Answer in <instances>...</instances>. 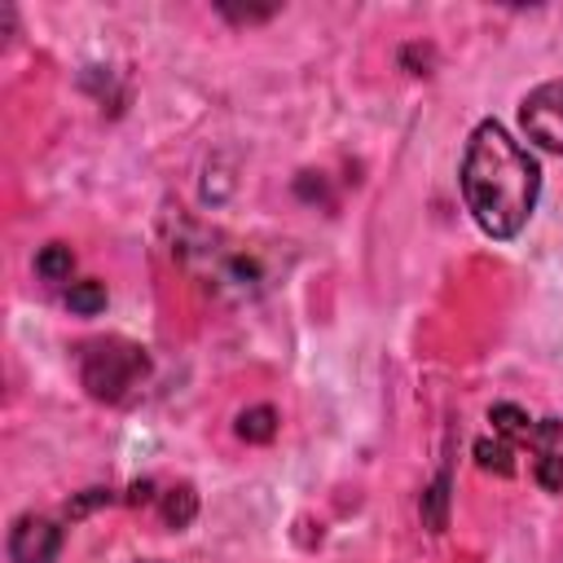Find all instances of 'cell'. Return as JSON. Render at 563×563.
Segmentation results:
<instances>
[{
	"mask_svg": "<svg viewBox=\"0 0 563 563\" xmlns=\"http://www.w3.org/2000/svg\"><path fill=\"white\" fill-rule=\"evenodd\" d=\"M457 185L471 220L488 238H515L541 198V167L497 119H484L466 141Z\"/></svg>",
	"mask_w": 563,
	"mask_h": 563,
	"instance_id": "obj_1",
	"label": "cell"
},
{
	"mask_svg": "<svg viewBox=\"0 0 563 563\" xmlns=\"http://www.w3.org/2000/svg\"><path fill=\"white\" fill-rule=\"evenodd\" d=\"M145 374H150V356L128 339H97L79 352V383L88 387V396H97L106 405H114L132 387H141Z\"/></svg>",
	"mask_w": 563,
	"mask_h": 563,
	"instance_id": "obj_2",
	"label": "cell"
},
{
	"mask_svg": "<svg viewBox=\"0 0 563 563\" xmlns=\"http://www.w3.org/2000/svg\"><path fill=\"white\" fill-rule=\"evenodd\" d=\"M519 123L523 136L550 154H563V79H550L541 88H532L519 106Z\"/></svg>",
	"mask_w": 563,
	"mask_h": 563,
	"instance_id": "obj_3",
	"label": "cell"
},
{
	"mask_svg": "<svg viewBox=\"0 0 563 563\" xmlns=\"http://www.w3.org/2000/svg\"><path fill=\"white\" fill-rule=\"evenodd\" d=\"M62 550V528L44 515H18L9 528V559L13 563H53Z\"/></svg>",
	"mask_w": 563,
	"mask_h": 563,
	"instance_id": "obj_4",
	"label": "cell"
},
{
	"mask_svg": "<svg viewBox=\"0 0 563 563\" xmlns=\"http://www.w3.org/2000/svg\"><path fill=\"white\" fill-rule=\"evenodd\" d=\"M488 422H493V431H497L501 440H510L515 449H519V444H532L537 422H532L519 405H493V409H488Z\"/></svg>",
	"mask_w": 563,
	"mask_h": 563,
	"instance_id": "obj_5",
	"label": "cell"
},
{
	"mask_svg": "<svg viewBox=\"0 0 563 563\" xmlns=\"http://www.w3.org/2000/svg\"><path fill=\"white\" fill-rule=\"evenodd\" d=\"M70 268H75V255H70V246H62V242H48V246L35 255V273H40L44 282H66Z\"/></svg>",
	"mask_w": 563,
	"mask_h": 563,
	"instance_id": "obj_6",
	"label": "cell"
},
{
	"mask_svg": "<svg viewBox=\"0 0 563 563\" xmlns=\"http://www.w3.org/2000/svg\"><path fill=\"white\" fill-rule=\"evenodd\" d=\"M475 462L484 466V471H493V475H510L515 471V444L510 440H479L475 444Z\"/></svg>",
	"mask_w": 563,
	"mask_h": 563,
	"instance_id": "obj_7",
	"label": "cell"
},
{
	"mask_svg": "<svg viewBox=\"0 0 563 563\" xmlns=\"http://www.w3.org/2000/svg\"><path fill=\"white\" fill-rule=\"evenodd\" d=\"M273 431H277V413H273L268 405H255V409H246V413L238 418V435L251 440V444L273 440Z\"/></svg>",
	"mask_w": 563,
	"mask_h": 563,
	"instance_id": "obj_8",
	"label": "cell"
},
{
	"mask_svg": "<svg viewBox=\"0 0 563 563\" xmlns=\"http://www.w3.org/2000/svg\"><path fill=\"white\" fill-rule=\"evenodd\" d=\"M66 303H70V312H79V317H97V312L106 308V286H101V282H70Z\"/></svg>",
	"mask_w": 563,
	"mask_h": 563,
	"instance_id": "obj_9",
	"label": "cell"
},
{
	"mask_svg": "<svg viewBox=\"0 0 563 563\" xmlns=\"http://www.w3.org/2000/svg\"><path fill=\"white\" fill-rule=\"evenodd\" d=\"M198 515V497H194V488H172V493H163V519H167V528H185L189 519Z\"/></svg>",
	"mask_w": 563,
	"mask_h": 563,
	"instance_id": "obj_10",
	"label": "cell"
},
{
	"mask_svg": "<svg viewBox=\"0 0 563 563\" xmlns=\"http://www.w3.org/2000/svg\"><path fill=\"white\" fill-rule=\"evenodd\" d=\"M532 475L545 493H563V453L559 449H537V462H532Z\"/></svg>",
	"mask_w": 563,
	"mask_h": 563,
	"instance_id": "obj_11",
	"label": "cell"
},
{
	"mask_svg": "<svg viewBox=\"0 0 563 563\" xmlns=\"http://www.w3.org/2000/svg\"><path fill=\"white\" fill-rule=\"evenodd\" d=\"M444 506H449V475H435V484L422 493V519L431 532L444 528Z\"/></svg>",
	"mask_w": 563,
	"mask_h": 563,
	"instance_id": "obj_12",
	"label": "cell"
},
{
	"mask_svg": "<svg viewBox=\"0 0 563 563\" xmlns=\"http://www.w3.org/2000/svg\"><path fill=\"white\" fill-rule=\"evenodd\" d=\"M145 563H154V559H145Z\"/></svg>",
	"mask_w": 563,
	"mask_h": 563,
	"instance_id": "obj_13",
	"label": "cell"
}]
</instances>
